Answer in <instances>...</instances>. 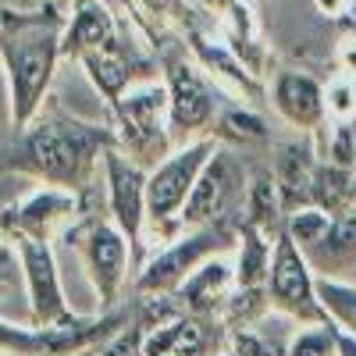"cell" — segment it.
<instances>
[{"instance_id":"cell-1","label":"cell","mask_w":356,"mask_h":356,"mask_svg":"<svg viewBox=\"0 0 356 356\" xmlns=\"http://www.w3.org/2000/svg\"><path fill=\"white\" fill-rule=\"evenodd\" d=\"M61 15L54 11V4L40 8L36 15H11L4 11V68H8V82H11V114L15 125L25 129L36 118L57 57H61Z\"/></svg>"},{"instance_id":"cell-2","label":"cell","mask_w":356,"mask_h":356,"mask_svg":"<svg viewBox=\"0 0 356 356\" xmlns=\"http://www.w3.org/2000/svg\"><path fill=\"white\" fill-rule=\"evenodd\" d=\"M111 143H114V136L97 125L50 118V122H40L29 129L22 154H25V168L47 178L50 186L79 189L93 175L97 161H104V150Z\"/></svg>"},{"instance_id":"cell-3","label":"cell","mask_w":356,"mask_h":356,"mask_svg":"<svg viewBox=\"0 0 356 356\" xmlns=\"http://www.w3.org/2000/svg\"><path fill=\"white\" fill-rule=\"evenodd\" d=\"M218 143L200 136L178 150H168L150 171H146V225L161 243L182 235V207L196 186V175L211 161Z\"/></svg>"},{"instance_id":"cell-4","label":"cell","mask_w":356,"mask_h":356,"mask_svg":"<svg viewBox=\"0 0 356 356\" xmlns=\"http://www.w3.org/2000/svg\"><path fill=\"white\" fill-rule=\"evenodd\" d=\"M118 136L114 143L136 164H157L171 150L168 125V86L157 79H136L114 104Z\"/></svg>"},{"instance_id":"cell-5","label":"cell","mask_w":356,"mask_h":356,"mask_svg":"<svg viewBox=\"0 0 356 356\" xmlns=\"http://www.w3.org/2000/svg\"><path fill=\"white\" fill-rule=\"evenodd\" d=\"M235 232L239 228H228V225L186 228L182 235L168 239L150 260L143 264V271L136 275V292L139 296H175V289L182 285L207 257L225 253L232 246Z\"/></svg>"},{"instance_id":"cell-6","label":"cell","mask_w":356,"mask_h":356,"mask_svg":"<svg viewBox=\"0 0 356 356\" xmlns=\"http://www.w3.org/2000/svg\"><path fill=\"white\" fill-rule=\"evenodd\" d=\"M267 292V307L278 310L282 317L296 324H332L328 314L321 307L317 296V275L303 250L296 246L285 232L275 235V250H271V271L264 282Z\"/></svg>"},{"instance_id":"cell-7","label":"cell","mask_w":356,"mask_h":356,"mask_svg":"<svg viewBox=\"0 0 356 356\" xmlns=\"http://www.w3.org/2000/svg\"><path fill=\"white\" fill-rule=\"evenodd\" d=\"M246 200V178L232 154L214 150L211 161L196 175V186L182 207V232L186 228H211V225H228V214Z\"/></svg>"},{"instance_id":"cell-8","label":"cell","mask_w":356,"mask_h":356,"mask_svg":"<svg viewBox=\"0 0 356 356\" xmlns=\"http://www.w3.org/2000/svg\"><path fill=\"white\" fill-rule=\"evenodd\" d=\"M75 235L82 246L86 271L93 278V289L100 296V307H111L118 300V292H122V285L129 282V271L136 264L132 243L125 239V232L114 221H89Z\"/></svg>"},{"instance_id":"cell-9","label":"cell","mask_w":356,"mask_h":356,"mask_svg":"<svg viewBox=\"0 0 356 356\" xmlns=\"http://www.w3.org/2000/svg\"><path fill=\"white\" fill-rule=\"evenodd\" d=\"M104 178H107L111 221L125 232L132 253L139 257L143 228H146V171L118 143H111L104 150Z\"/></svg>"},{"instance_id":"cell-10","label":"cell","mask_w":356,"mask_h":356,"mask_svg":"<svg viewBox=\"0 0 356 356\" xmlns=\"http://www.w3.org/2000/svg\"><path fill=\"white\" fill-rule=\"evenodd\" d=\"M15 243L22 253V271H25V285H29V303H33V321L40 328L61 324L72 317L65 292H61V275H57V260L47 239L36 235H22L15 232Z\"/></svg>"},{"instance_id":"cell-11","label":"cell","mask_w":356,"mask_h":356,"mask_svg":"<svg viewBox=\"0 0 356 356\" xmlns=\"http://www.w3.org/2000/svg\"><path fill=\"white\" fill-rule=\"evenodd\" d=\"M168 79V125H171V136L175 132H186V136H196L203 132L207 125L214 122V93L207 79L200 75V68L186 57H171L164 65Z\"/></svg>"},{"instance_id":"cell-12","label":"cell","mask_w":356,"mask_h":356,"mask_svg":"<svg viewBox=\"0 0 356 356\" xmlns=\"http://www.w3.org/2000/svg\"><path fill=\"white\" fill-rule=\"evenodd\" d=\"M235 289H239L235 285V264L225 253H214L175 289V300H178V307H182L186 314L214 317V314H221L228 307Z\"/></svg>"},{"instance_id":"cell-13","label":"cell","mask_w":356,"mask_h":356,"mask_svg":"<svg viewBox=\"0 0 356 356\" xmlns=\"http://www.w3.org/2000/svg\"><path fill=\"white\" fill-rule=\"evenodd\" d=\"M317 278H346L356 275V200L332 214L328 232L314 246L303 250Z\"/></svg>"},{"instance_id":"cell-14","label":"cell","mask_w":356,"mask_h":356,"mask_svg":"<svg viewBox=\"0 0 356 356\" xmlns=\"http://www.w3.org/2000/svg\"><path fill=\"white\" fill-rule=\"evenodd\" d=\"M271 104H275V111L285 118V122L292 129H300V132L321 129L324 118H328L321 82L303 75V72H282L275 79V86H271Z\"/></svg>"},{"instance_id":"cell-15","label":"cell","mask_w":356,"mask_h":356,"mask_svg":"<svg viewBox=\"0 0 356 356\" xmlns=\"http://www.w3.org/2000/svg\"><path fill=\"white\" fill-rule=\"evenodd\" d=\"M75 193L65 186H50L33 193L22 207H18V218H15V232L22 235H36V239H50V235L61 228L65 221L75 218Z\"/></svg>"},{"instance_id":"cell-16","label":"cell","mask_w":356,"mask_h":356,"mask_svg":"<svg viewBox=\"0 0 356 356\" xmlns=\"http://www.w3.org/2000/svg\"><path fill=\"white\" fill-rule=\"evenodd\" d=\"M118 40V29L111 11L100 4V0H79V8L72 15V25L65 29L61 40V54L68 57H82L89 50H104Z\"/></svg>"},{"instance_id":"cell-17","label":"cell","mask_w":356,"mask_h":356,"mask_svg":"<svg viewBox=\"0 0 356 356\" xmlns=\"http://www.w3.org/2000/svg\"><path fill=\"white\" fill-rule=\"evenodd\" d=\"M243 221L260 228L264 235H278L285 225V203H282V189H278V178L275 171H253L250 182H246V200H243ZM239 221V225H243Z\"/></svg>"},{"instance_id":"cell-18","label":"cell","mask_w":356,"mask_h":356,"mask_svg":"<svg viewBox=\"0 0 356 356\" xmlns=\"http://www.w3.org/2000/svg\"><path fill=\"white\" fill-rule=\"evenodd\" d=\"M193 54H196V61L211 72V75H218L221 82H228L232 89H239L243 97H260V86H257V72L243 61L239 54H235L232 47H225V43H211V40H203L200 33H193Z\"/></svg>"},{"instance_id":"cell-19","label":"cell","mask_w":356,"mask_h":356,"mask_svg":"<svg viewBox=\"0 0 356 356\" xmlns=\"http://www.w3.org/2000/svg\"><path fill=\"white\" fill-rule=\"evenodd\" d=\"M271 250L275 235H264L253 225H239L235 232V285L239 289H264L267 271H271Z\"/></svg>"},{"instance_id":"cell-20","label":"cell","mask_w":356,"mask_h":356,"mask_svg":"<svg viewBox=\"0 0 356 356\" xmlns=\"http://www.w3.org/2000/svg\"><path fill=\"white\" fill-rule=\"evenodd\" d=\"M82 65H86L89 79H93V86L100 89V93H104L111 104H114V100L136 82L132 54H129L122 43H118V40H114L111 47H104V50H89V54H82Z\"/></svg>"},{"instance_id":"cell-21","label":"cell","mask_w":356,"mask_h":356,"mask_svg":"<svg viewBox=\"0 0 356 356\" xmlns=\"http://www.w3.org/2000/svg\"><path fill=\"white\" fill-rule=\"evenodd\" d=\"M317 296L321 307L335 324V332L356 339V282L346 278H317Z\"/></svg>"},{"instance_id":"cell-22","label":"cell","mask_w":356,"mask_h":356,"mask_svg":"<svg viewBox=\"0 0 356 356\" xmlns=\"http://www.w3.org/2000/svg\"><path fill=\"white\" fill-rule=\"evenodd\" d=\"M285 356H339L335 324H300V332L285 346Z\"/></svg>"},{"instance_id":"cell-23","label":"cell","mask_w":356,"mask_h":356,"mask_svg":"<svg viewBox=\"0 0 356 356\" xmlns=\"http://www.w3.org/2000/svg\"><path fill=\"white\" fill-rule=\"evenodd\" d=\"M0 353H11V356H50L47 328H18V324L0 321Z\"/></svg>"},{"instance_id":"cell-24","label":"cell","mask_w":356,"mask_h":356,"mask_svg":"<svg viewBox=\"0 0 356 356\" xmlns=\"http://www.w3.org/2000/svg\"><path fill=\"white\" fill-rule=\"evenodd\" d=\"M324 111H328L332 122H356V82L353 79H335L324 93Z\"/></svg>"},{"instance_id":"cell-25","label":"cell","mask_w":356,"mask_h":356,"mask_svg":"<svg viewBox=\"0 0 356 356\" xmlns=\"http://www.w3.org/2000/svg\"><path fill=\"white\" fill-rule=\"evenodd\" d=\"M97 356H143V324L136 321L132 328H122Z\"/></svg>"},{"instance_id":"cell-26","label":"cell","mask_w":356,"mask_h":356,"mask_svg":"<svg viewBox=\"0 0 356 356\" xmlns=\"http://www.w3.org/2000/svg\"><path fill=\"white\" fill-rule=\"evenodd\" d=\"M225 129H232L235 136H243V139H264V122L257 114H246V111H232L225 114Z\"/></svg>"},{"instance_id":"cell-27","label":"cell","mask_w":356,"mask_h":356,"mask_svg":"<svg viewBox=\"0 0 356 356\" xmlns=\"http://www.w3.org/2000/svg\"><path fill=\"white\" fill-rule=\"evenodd\" d=\"M136 4L150 15V18H168V15L178 8V0H136Z\"/></svg>"},{"instance_id":"cell-28","label":"cell","mask_w":356,"mask_h":356,"mask_svg":"<svg viewBox=\"0 0 356 356\" xmlns=\"http://www.w3.org/2000/svg\"><path fill=\"white\" fill-rule=\"evenodd\" d=\"M314 4H317V11H321V15H328V18H342V15L349 11L353 0H314Z\"/></svg>"},{"instance_id":"cell-29","label":"cell","mask_w":356,"mask_h":356,"mask_svg":"<svg viewBox=\"0 0 356 356\" xmlns=\"http://www.w3.org/2000/svg\"><path fill=\"white\" fill-rule=\"evenodd\" d=\"M342 65H346V72L356 75V43H346L342 47Z\"/></svg>"},{"instance_id":"cell-30","label":"cell","mask_w":356,"mask_h":356,"mask_svg":"<svg viewBox=\"0 0 356 356\" xmlns=\"http://www.w3.org/2000/svg\"><path fill=\"white\" fill-rule=\"evenodd\" d=\"M339 356H356V339L339 332Z\"/></svg>"},{"instance_id":"cell-31","label":"cell","mask_w":356,"mask_h":356,"mask_svg":"<svg viewBox=\"0 0 356 356\" xmlns=\"http://www.w3.org/2000/svg\"><path fill=\"white\" fill-rule=\"evenodd\" d=\"M349 175H353V189H356V161H353V168H349Z\"/></svg>"},{"instance_id":"cell-32","label":"cell","mask_w":356,"mask_h":356,"mask_svg":"<svg viewBox=\"0 0 356 356\" xmlns=\"http://www.w3.org/2000/svg\"><path fill=\"white\" fill-rule=\"evenodd\" d=\"M72 356H93V353H89V349H79V353H72Z\"/></svg>"},{"instance_id":"cell-33","label":"cell","mask_w":356,"mask_h":356,"mask_svg":"<svg viewBox=\"0 0 356 356\" xmlns=\"http://www.w3.org/2000/svg\"><path fill=\"white\" fill-rule=\"evenodd\" d=\"M228 356H235V353H228Z\"/></svg>"}]
</instances>
